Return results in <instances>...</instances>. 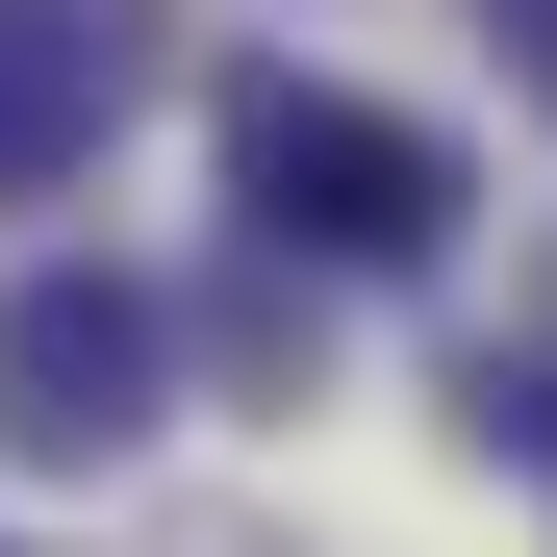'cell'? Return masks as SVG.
<instances>
[{
	"label": "cell",
	"mask_w": 557,
	"mask_h": 557,
	"mask_svg": "<svg viewBox=\"0 0 557 557\" xmlns=\"http://www.w3.org/2000/svg\"><path fill=\"white\" fill-rule=\"evenodd\" d=\"M228 203H253V253L406 278V253H456V127L355 102V76H305V51H253L228 76Z\"/></svg>",
	"instance_id": "cell-1"
},
{
	"label": "cell",
	"mask_w": 557,
	"mask_h": 557,
	"mask_svg": "<svg viewBox=\"0 0 557 557\" xmlns=\"http://www.w3.org/2000/svg\"><path fill=\"white\" fill-rule=\"evenodd\" d=\"M152 381H177V305L152 278H76V253L0 278V456H127Z\"/></svg>",
	"instance_id": "cell-2"
},
{
	"label": "cell",
	"mask_w": 557,
	"mask_h": 557,
	"mask_svg": "<svg viewBox=\"0 0 557 557\" xmlns=\"http://www.w3.org/2000/svg\"><path fill=\"white\" fill-rule=\"evenodd\" d=\"M127 76H152V0H0V203H51L127 127Z\"/></svg>",
	"instance_id": "cell-3"
},
{
	"label": "cell",
	"mask_w": 557,
	"mask_h": 557,
	"mask_svg": "<svg viewBox=\"0 0 557 557\" xmlns=\"http://www.w3.org/2000/svg\"><path fill=\"white\" fill-rule=\"evenodd\" d=\"M456 431H482V456H557V355H482V381H456Z\"/></svg>",
	"instance_id": "cell-4"
},
{
	"label": "cell",
	"mask_w": 557,
	"mask_h": 557,
	"mask_svg": "<svg viewBox=\"0 0 557 557\" xmlns=\"http://www.w3.org/2000/svg\"><path fill=\"white\" fill-rule=\"evenodd\" d=\"M507 51H532V102H557V0H507Z\"/></svg>",
	"instance_id": "cell-5"
}]
</instances>
